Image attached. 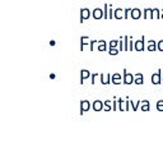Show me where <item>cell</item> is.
<instances>
[{"instance_id": "6da1fadb", "label": "cell", "mask_w": 163, "mask_h": 152, "mask_svg": "<svg viewBox=\"0 0 163 152\" xmlns=\"http://www.w3.org/2000/svg\"><path fill=\"white\" fill-rule=\"evenodd\" d=\"M119 101V110L120 111H129L130 110V99L126 97L125 100L124 99H117Z\"/></svg>"}, {"instance_id": "7a4b0ae2", "label": "cell", "mask_w": 163, "mask_h": 152, "mask_svg": "<svg viewBox=\"0 0 163 152\" xmlns=\"http://www.w3.org/2000/svg\"><path fill=\"white\" fill-rule=\"evenodd\" d=\"M135 81V76H133L131 73H129L126 69H124V78H122V83L125 84H131Z\"/></svg>"}, {"instance_id": "3957f363", "label": "cell", "mask_w": 163, "mask_h": 152, "mask_svg": "<svg viewBox=\"0 0 163 152\" xmlns=\"http://www.w3.org/2000/svg\"><path fill=\"white\" fill-rule=\"evenodd\" d=\"M152 83L153 84H161L162 83V71L158 69V71L152 74Z\"/></svg>"}, {"instance_id": "277c9868", "label": "cell", "mask_w": 163, "mask_h": 152, "mask_svg": "<svg viewBox=\"0 0 163 152\" xmlns=\"http://www.w3.org/2000/svg\"><path fill=\"white\" fill-rule=\"evenodd\" d=\"M92 109L94 111H101V110H103L104 109V101L102 102L101 100H94L93 101V104H92Z\"/></svg>"}, {"instance_id": "5b68a950", "label": "cell", "mask_w": 163, "mask_h": 152, "mask_svg": "<svg viewBox=\"0 0 163 152\" xmlns=\"http://www.w3.org/2000/svg\"><path fill=\"white\" fill-rule=\"evenodd\" d=\"M89 17H91V10H89L88 8L80 9V23H83L85 19H88Z\"/></svg>"}, {"instance_id": "8992f818", "label": "cell", "mask_w": 163, "mask_h": 152, "mask_svg": "<svg viewBox=\"0 0 163 152\" xmlns=\"http://www.w3.org/2000/svg\"><path fill=\"white\" fill-rule=\"evenodd\" d=\"M89 109H91V102H89L88 100H83L80 101V115L84 114L85 111H88Z\"/></svg>"}, {"instance_id": "52a82bcc", "label": "cell", "mask_w": 163, "mask_h": 152, "mask_svg": "<svg viewBox=\"0 0 163 152\" xmlns=\"http://www.w3.org/2000/svg\"><path fill=\"white\" fill-rule=\"evenodd\" d=\"M145 49V42H144V36H142L140 40L135 41V50L137 51H143Z\"/></svg>"}, {"instance_id": "ba28073f", "label": "cell", "mask_w": 163, "mask_h": 152, "mask_svg": "<svg viewBox=\"0 0 163 152\" xmlns=\"http://www.w3.org/2000/svg\"><path fill=\"white\" fill-rule=\"evenodd\" d=\"M93 18L94 19H101L104 17V13H103V9H101V8H96V9H93Z\"/></svg>"}, {"instance_id": "9c48e42d", "label": "cell", "mask_w": 163, "mask_h": 152, "mask_svg": "<svg viewBox=\"0 0 163 152\" xmlns=\"http://www.w3.org/2000/svg\"><path fill=\"white\" fill-rule=\"evenodd\" d=\"M89 77H91V72L87 71V69H82L80 71V84H83L84 81Z\"/></svg>"}, {"instance_id": "30bf717a", "label": "cell", "mask_w": 163, "mask_h": 152, "mask_svg": "<svg viewBox=\"0 0 163 152\" xmlns=\"http://www.w3.org/2000/svg\"><path fill=\"white\" fill-rule=\"evenodd\" d=\"M101 83L102 84H110L112 82V76L111 74H101Z\"/></svg>"}, {"instance_id": "8fae6325", "label": "cell", "mask_w": 163, "mask_h": 152, "mask_svg": "<svg viewBox=\"0 0 163 152\" xmlns=\"http://www.w3.org/2000/svg\"><path fill=\"white\" fill-rule=\"evenodd\" d=\"M130 17L133 18V19H139V18H142V10L139 9V8H134V9L131 10Z\"/></svg>"}, {"instance_id": "7c38bea8", "label": "cell", "mask_w": 163, "mask_h": 152, "mask_svg": "<svg viewBox=\"0 0 163 152\" xmlns=\"http://www.w3.org/2000/svg\"><path fill=\"white\" fill-rule=\"evenodd\" d=\"M91 41H92V40H89V37H87V36H82V37H80V50H83L85 45H89V44H91Z\"/></svg>"}, {"instance_id": "4fadbf2b", "label": "cell", "mask_w": 163, "mask_h": 152, "mask_svg": "<svg viewBox=\"0 0 163 152\" xmlns=\"http://www.w3.org/2000/svg\"><path fill=\"white\" fill-rule=\"evenodd\" d=\"M134 83L138 84V86H140V84L144 83V77H143L142 73H137V74H135V81H134Z\"/></svg>"}, {"instance_id": "5bb4252c", "label": "cell", "mask_w": 163, "mask_h": 152, "mask_svg": "<svg viewBox=\"0 0 163 152\" xmlns=\"http://www.w3.org/2000/svg\"><path fill=\"white\" fill-rule=\"evenodd\" d=\"M112 83L114 84H121V74L120 73H115V74H112Z\"/></svg>"}, {"instance_id": "9a60e30c", "label": "cell", "mask_w": 163, "mask_h": 152, "mask_svg": "<svg viewBox=\"0 0 163 152\" xmlns=\"http://www.w3.org/2000/svg\"><path fill=\"white\" fill-rule=\"evenodd\" d=\"M124 13H125V9H122V8H117V9H115V18L116 19H122L124 18Z\"/></svg>"}, {"instance_id": "2e32d148", "label": "cell", "mask_w": 163, "mask_h": 152, "mask_svg": "<svg viewBox=\"0 0 163 152\" xmlns=\"http://www.w3.org/2000/svg\"><path fill=\"white\" fill-rule=\"evenodd\" d=\"M152 14H153L152 8H145L144 14H143V18H144V19H152Z\"/></svg>"}, {"instance_id": "e0dca14e", "label": "cell", "mask_w": 163, "mask_h": 152, "mask_svg": "<svg viewBox=\"0 0 163 152\" xmlns=\"http://www.w3.org/2000/svg\"><path fill=\"white\" fill-rule=\"evenodd\" d=\"M106 48H107V44H106V41L104 40H101V41H98V45H97V50L98 51H106Z\"/></svg>"}, {"instance_id": "ac0fdd59", "label": "cell", "mask_w": 163, "mask_h": 152, "mask_svg": "<svg viewBox=\"0 0 163 152\" xmlns=\"http://www.w3.org/2000/svg\"><path fill=\"white\" fill-rule=\"evenodd\" d=\"M147 50H148V51H156V50H157V42L153 41V40L148 41V46H147Z\"/></svg>"}, {"instance_id": "d6986e66", "label": "cell", "mask_w": 163, "mask_h": 152, "mask_svg": "<svg viewBox=\"0 0 163 152\" xmlns=\"http://www.w3.org/2000/svg\"><path fill=\"white\" fill-rule=\"evenodd\" d=\"M142 110L143 111H149L150 110V104L148 100H143L142 101Z\"/></svg>"}, {"instance_id": "ffe728a7", "label": "cell", "mask_w": 163, "mask_h": 152, "mask_svg": "<svg viewBox=\"0 0 163 152\" xmlns=\"http://www.w3.org/2000/svg\"><path fill=\"white\" fill-rule=\"evenodd\" d=\"M161 18V10L158 8H153V14H152V19H159Z\"/></svg>"}, {"instance_id": "44dd1931", "label": "cell", "mask_w": 163, "mask_h": 152, "mask_svg": "<svg viewBox=\"0 0 163 152\" xmlns=\"http://www.w3.org/2000/svg\"><path fill=\"white\" fill-rule=\"evenodd\" d=\"M139 105H142V101L139 100V101H130V106L131 109H133V111H138V107H139Z\"/></svg>"}, {"instance_id": "7402d4cb", "label": "cell", "mask_w": 163, "mask_h": 152, "mask_svg": "<svg viewBox=\"0 0 163 152\" xmlns=\"http://www.w3.org/2000/svg\"><path fill=\"white\" fill-rule=\"evenodd\" d=\"M104 111H111L112 110V101L111 100H106L104 101Z\"/></svg>"}, {"instance_id": "603a6c76", "label": "cell", "mask_w": 163, "mask_h": 152, "mask_svg": "<svg viewBox=\"0 0 163 152\" xmlns=\"http://www.w3.org/2000/svg\"><path fill=\"white\" fill-rule=\"evenodd\" d=\"M119 110V101H117V97H114L112 99V111H116Z\"/></svg>"}, {"instance_id": "cb8c5ba5", "label": "cell", "mask_w": 163, "mask_h": 152, "mask_svg": "<svg viewBox=\"0 0 163 152\" xmlns=\"http://www.w3.org/2000/svg\"><path fill=\"white\" fill-rule=\"evenodd\" d=\"M129 40H130L129 36H124V50L125 51L129 50Z\"/></svg>"}, {"instance_id": "d4e9b609", "label": "cell", "mask_w": 163, "mask_h": 152, "mask_svg": "<svg viewBox=\"0 0 163 152\" xmlns=\"http://www.w3.org/2000/svg\"><path fill=\"white\" fill-rule=\"evenodd\" d=\"M119 53H120L119 48H108V54L110 55H117Z\"/></svg>"}, {"instance_id": "484cf974", "label": "cell", "mask_w": 163, "mask_h": 152, "mask_svg": "<svg viewBox=\"0 0 163 152\" xmlns=\"http://www.w3.org/2000/svg\"><path fill=\"white\" fill-rule=\"evenodd\" d=\"M108 18H115V10L114 8H112L111 4H108Z\"/></svg>"}, {"instance_id": "4316f807", "label": "cell", "mask_w": 163, "mask_h": 152, "mask_svg": "<svg viewBox=\"0 0 163 152\" xmlns=\"http://www.w3.org/2000/svg\"><path fill=\"white\" fill-rule=\"evenodd\" d=\"M108 48H119V40H112L108 44Z\"/></svg>"}, {"instance_id": "83f0119b", "label": "cell", "mask_w": 163, "mask_h": 152, "mask_svg": "<svg viewBox=\"0 0 163 152\" xmlns=\"http://www.w3.org/2000/svg\"><path fill=\"white\" fill-rule=\"evenodd\" d=\"M131 10H133V9H131V8H126V9H125V13H124V19H127V18L130 17V14H131Z\"/></svg>"}, {"instance_id": "f1b7e54d", "label": "cell", "mask_w": 163, "mask_h": 152, "mask_svg": "<svg viewBox=\"0 0 163 152\" xmlns=\"http://www.w3.org/2000/svg\"><path fill=\"white\" fill-rule=\"evenodd\" d=\"M119 50H120V51H122V50H124V36H121L119 38Z\"/></svg>"}, {"instance_id": "f546056e", "label": "cell", "mask_w": 163, "mask_h": 152, "mask_svg": "<svg viewBox=\"0 0 163 152\" xmlns=\"http://www.w3.org/2000/svg\"><path fill=\"white\" fill-rule=\"evenodd\" d=\"M157 110L158 111H163V100H159L157 102Z\"/></svg>"}, {"instance_id": "4dcf8cb0", "label": "cell", "mask_w": 163, "mask_h": 152, "mask_svg": "<svg viewBox=\"0 0 163 152\" xmlns=\"http://www.w3.org/2000/svg\"><path fill=\"white\" fill-rule=\"evenodd\" d=\"M98 45V41H96V40H93V41H91V44H89V48H91V51L92 50H94V48Z\"/></svg>"}, {"instance_id": "1f68e13d", "label": "cell", "mask_w": 163, "mask_h": 152, "mask_svg": "<svg viewBox=\"0 0 163 152\" xmlns=\"http://www.w3.org/2000/svg\"><path fill=\"white\" fill-rule=\"evenodd\" d=\"M157 50L158 51H163V40L157 42Z\"/></svg>"}, {"instance_id": "d6a6232c", "label": "cell", "mask_w": 163, "mask_h": 152, "mask_svg": "<svg viewBox=\"0 0 163 152\" xmlns=\"http://www.w3.org/2000/svg\"><path fill=\"white\" fill-rule=\"evenodd\" d=\"M98 76H99L98 73H93V74L91 76V83H92V84H94V83H96V78L98 77Z\"/></svg>"}, {"instance_id": "836d02e7", "label": "cell", "mask_w": 163, "mask_h": 152, "mask_svg": "<svg viewBox=\"0 0 163 152\" xmlns=\"http://www.w3.org/2000/svg\"><path fill=\"white\" fill-rule=\"evenodd\" d=\"M103 13H104V17L103 18H108V4H106V5L103 6Z\"/></svg>"}, {"instance_id": "e575fe53", "label": "cell", "mask_w": 163, "mask_h": 152, "mask_svg": "<svg viewBox=\"0 0 163 152\" xmlns=\"http://www.w3.org/2000/svg\"><path fill=\"white\" fill-rule=\"evenodd\" d=\"M161 18L163 19V9H162V12H161Z\"/></svg>"}, {"instance_id": "d590c367", "label": "cell", "mask_w": 163, "mask_h": 152, "mask_svg": "<svg viewBox=\"0 0 163 152\" xmlns=\"http://www.w3.org/2000/svg\"><path fill=\"white\" fill-rule=\"evenodd\" d=\"M162 83H163V78H162Z\"/></svg>"}, {"instance_id": "8d00e7d4", "label": "cell", "mask_w": 163, "mask_h": 152, "mask_svg": "<svg viewBox=\"0 0 163 152\" xmlns=\"http://www.w3.org/2000/svg\"><path fill=\"white\" fill-rule=\"evenodd\" d=\"M162 78H163V77H162Z\"/></svg>"}]
</instances>
